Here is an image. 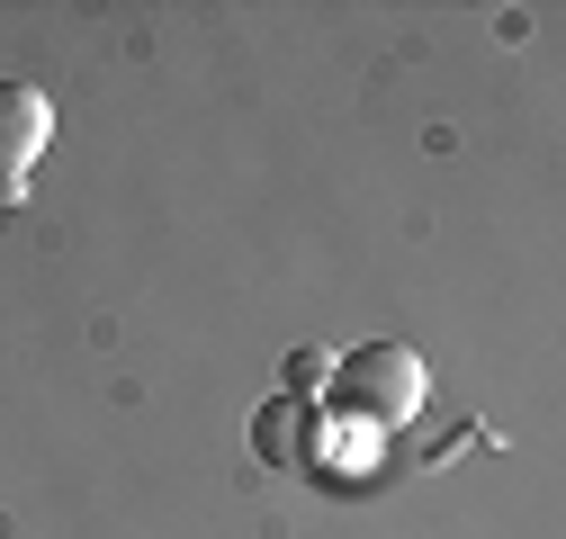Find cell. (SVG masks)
Masks as SVG:
<instances>
[{
    "instance_id": "1",
    "label": "cell",
    "mask_w": 566,
    "mask_h": 539,
    "mask_svg": "<svg viewBox=\"0 0 566 539\" xmlns=\"http://www.w3.org/2000/svg\"><path fill=\"white\" fill-rule=\"evenodd\" d=\"M324 378H333V404H342L350 423H369V432L413 423L422 395H432V378H422V360L405 342H360V351H342Z\"/></svg>"
},
{
    "instance_id": "2",
    "label": "cell",
    "mask_w": 566,
    "mask_h": 539,
    "mask_svg": "<svg viewBox=\"0 0 566 539\" xmlns=\"http://www.w3.org/2000/svg\"><path fill=\"white\" fill-rule=\"evenodd\" d=\"M45 135H54V108H45V91H28V82H0V180H28V162L45 154Z\"/></svg>"
},
{
    "instance_id": "3",
    "label": "cell",
    "mask_w": 566,
    "mask_h": 539,
    "mask_svg": "<svg viewBox=\"0 0 566 539\" xmlns=\"http://www.w3.org/2000/svg\"><path fill=\"white\" fill-rule=\"evenodd\" d=\"M252 450L270 467H297V458H324V414L306 395H270L261 414H252Z\"/></svg>"
},
{
    "instance_id": "4",
    "label": "cell",
    "mask_w": 566,
    "mask_h": 539,
    "mask_svg": "<svg viewBox=\"0 0 566 539\" xmlns=\"http://www.w3.org/2000/svg\"><path fill=\"white\" fill-rule=\"evenodd\" d=\"M324 369H333V360H315V351H297V360H289V395H315V387H324Z\"/></svg>"
}]
</instances>
